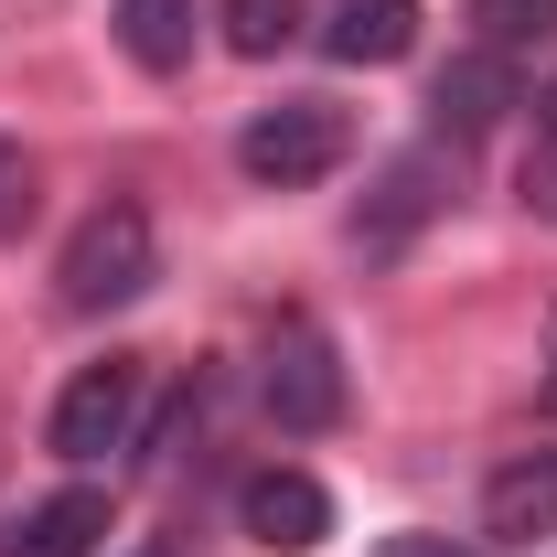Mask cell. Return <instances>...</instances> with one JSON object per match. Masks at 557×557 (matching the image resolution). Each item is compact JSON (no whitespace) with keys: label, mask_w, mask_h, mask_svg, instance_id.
<instances>
[{"label":"cell","mask_w":557,"mask_h":557,"mask_svg":"<svg viewBox=\"0 0 557 557\" xmlns=\"http://www.w3.org/2000/svg\"><path fill=\"white\" fill-rule=\"evenodd\" d=\"M344 150H354V119L333 97H278V108H258V119L236 129V172L269 183V194H300V183L344 172Z\"/></svg>","instance_id":"1"},{"label":"cell","mask_w":557,"mask_h":557,"mask_svg":"<svg viewBox=\"0 0 557 557\" xmlns=\"http://www.w3.org/2000/svg\"><path fill=\"white\" fill-rule=\"evenodd\" d=\"M150 214L139 205H97L86 225L65 236V258H54V289H65V311H119L150 289Z\"/></svg>","instance_id":"2"},{"label":"cell","mask_w":557,"mask_h":557,"mask_svg":"<svg viewBox=\"0 0 557 557\" xmlns=\"http://www.w3.org/2000/svg\"><path fill=\"white\" fill-rule=\"evenodd\" d=\"M129 429H139V364H129V354L86 364L65 397H54V450H65V461H108Z\"/></svg>","instance_id":"3"},{"label":"cell","mask_w":557,"mask_h":557,"mask_svg":"<svg viewBox=\"0 0 557 557\" xmlns=\"http://www.w3.org/2000/svg\"><path fill=\"white\" fill-rule=\"evenodd\" d=\"M108 536H119L108 493H97V483H65V493H44V504H22V515L0 525V557H97Z\"/></svg>","instance_id":"4"},{"label":"cell","mask_w":557,"mask_h":557,"mask_svg":"<svg viewBox=\"0 0 557 557\" xmlns=\"http://www.w3.org/2000/svg\"><path fill=\"white\" fill-rule=\"evenodd\" d=\"M269 418L278 429H333L344 418V364H333V344L311 322L269 344Z\"/></svg>","instance_id":"5"},{"label":"cell","mask_w":557,"mask_h":557,"mask_svg":"<svg viewBox=\"0 0 557 557\" xmlns=\"http://www.w3.org/2000/svg\"><path fill=\"white\" fill-rule=\"evenodd\" d=\"M236 515H247V536H258V547H278V557H311L322 536H333V493L311 483V472H289V461H278V472H258V483L236 493Z\"/></svg>","instance_id":"6"},{"label":"cell","mask_w":557,"mask_h":557,"mask_svg":"<svg viewBox=\"0 0 557 557\" xmlns=\"http://www.w3.org/2000/svg\"><path fill=\"white\" fill-rule=\"evenodd\" d=\"M504 108H515V65L504 54H450L440 65V86H429V129L440 139H483V129H504Z\"/></svg>","instance_id":"7"},{"label":"cell","mask_w":557,"mask_h":557,"mask_svg":"<svg viewBox=\"0 0 557 557\" xmlns=\"http://www.w3.org/2000/svg\"><path fill=\"white\" fill-rule=\"evenodd\" d=\"M483 536H504V547L557 536V450H525V461H504L483 483Z\"/></svg>","instance_id":"8"},{"label":"cell","mask_w":557,"mask_h":557,"mask_svg":"<svg viewBox=\"0 0 557 557\" xmlns=\"http://www.w3.org/2000/svg\"><path fill=\"white\" fill-rule=\"evenodd\" d=\"M322 44H333V65H397L418 44V0H344Z\"/></svg>","instance_id":"9"},{"label":"cell","mask_w":557,"mask_h":557,"mask_svg":"<svg viewBox=\"0 0 557 557\" xmlns=\"http://www.w3.org/2000/svg\"><path fill=\"white\" fill-rule=\"evenodd\" d=\"M119 44H129V65H150V75L194 65V0H119Z\"/></svg>","instance_id":"10"},{"label":"cell","mask_w":557,"mask_h":557,"mask_svg":"<svg viewBox=\"0 0 557 557\" xmlns=\"http://www.w3.org/2000/svg\"><path fill=\"white\" fill-rule=\"evenodd\" d=\"M429 205H440V161H429V150H408V161H386V183H375V214H364V236H375V247H397V236H408Z\"/></svg>","instance_id":"11"},{"label":"cell","mask_w":557,"mask_h":557,"mask_svg":"<svg viewBox=\"0 0 557 557\" xmlns=\"http://www.w3.org/2000/svg\"><path fill=\"white\" fill-rule=\"evenodd\" d=\"M214 22H225L236 54H278V44L300 33V0H214Z\"/></svg>","instance_id":"12"},{"label":"cell","mask_w":557,"mask_h":557,"mask_svg":"<svg viewBox=\"0 0 557 557\" xmlns=\"http://www.w3.org/2000/svg\"><path fill=\"white\" fill-rule=\"evenodd\" d=\"M472 22H483L493 54H515V44H547L557 33V0H472Z\"/></svg>","instance_id":"13"},{"label":"cell","mask_w":557,"mask_h":557,"mask_svg":"<svg viewBox=\"0 0 557 557\" xmlns=\"http://www.w3.org/2000/svg\"><path fill=\"white\" fill-rule=\"evenodd\" d=\"M33 205H44V172H33V150H22V139H0V236H22Z\"/></svg>","instance_id":"14"},{"label":"cell","mask_w":557,"mask_h":557,"mask_svg":"<svg viewBox=\"0 0 557 557\" xmlns=\"http://www.w3.org/2000/svg\"><path fill=\"white\" fill-rule=\"evenodd\" d=\"M375 557H472V547H450V536H386Z\"/></svg>","instance_id":"15"},{"label":"cell","mask_w":557,"mask_h":557,"mask_svg":"<svg viewBox=\"0 0 557 557\" xmlns=\"http://www.w3.org/2000/svg\"><path fill=\"white\" fill-rule=\"evenodd\" d=\"M536 139H547V150H557V86H547V97H536Z\"/></svg>","instance_id":"16"},{"label":"cell","mask_w":557,"mask_h":557,"mask_svg":"<svg viewBox=\"0 0 557 557\" xmlns=\"http://www.w3.org/2000/svg\"><path fill=\"white\" fill-rule=\"evenodd\" d=\"M536 386H547V408H557V311H547V375Z\"/></svg>","instance_id":"17"},{"label":"cell","mask_w":557,"mask_h":557,"mask_svg":"<svg viewBox=\"0 0 557 557\" xmlns=\"http://www.w3.org/2000/svg\"><path fill=\"white\" fill-rule=\"evenodd\" d=\"M525 194H536V205H547V214H557V183H536V172H525Z\"/></svg>","instance_id":"18"}]
</instances>
